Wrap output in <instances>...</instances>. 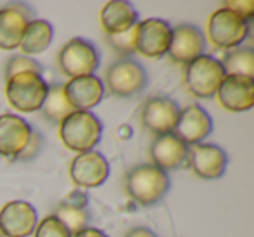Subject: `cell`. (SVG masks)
Masks as SVG:
<instances>
[{
    "label": "cell",
    "mask_w": 254,
    "mask_h": 237,
    "mask_svg": "<svg viewBox=\"0 0 254 237\" xmlns=\"http://www.w3.org/2000/svg\"><path fill=\"white\" fill-rule=\"evenodd\" d=\"M54 216L66 227L68 232H70L71 236L80 232V230L85 229V227H89V220H91V215H89L87 208L85 209L73 208V206L66 204V202H63V201L58 204Z\"/></svg>",
    "instance_id": "24"
},
{
    "label": "cell",
    "mask_w": 254,
    "mask_h": 237,
    "mask_svg": "<svg viewBox=\"0 0 254 237\" xmlns=\"http://www.w3.org/2000/svg\"><path fill=\"white\" fill-rule=\"evenodd\" d=\"M33 237H71L68 229L56 218L54 215L42 218L35 227V236Z\"/></svg>",
    "instance_id": "26"
},
{
    "label": "cell",
    "mask_w": 254,
    "mask_h": 237,
    "mask_svg": "<svg viewBox=\"0 0 254 237\" xmlns=\"http://www.w3.org/2000/svg\"><path fill=\"white\" fill-rule=\"evenodd\" d=\"M32 19H35L33 9L21 2L0 7V49L12 51L19 47L23 32Z\"/></svg>",
    "instance_id": "10"
},
{
    "label": "cell",
    "mask_w": 254,
    "mask_h": 237,
    "mask_svg": "<svg viewBox=\"0 0 254 237\" xmlns=\"http://www.w3.org/2000/svg\"><path fill=\"white\" fill-rule=\"evenodd\" d=\"M106 42L113 51L129 58L132 53H136V26L127 32L117 33V35H106Z\"/></svg>",
    "instance_id": "25"
},
{
    "label": "cell",
    "mask_w": 254,
    "mask_h": 237,
    "mask_svg": "<svg viewBox=\"0 0 254 237\" xmlns=\"http://www.w3.org/2000/svg\"><path fill=\"white\" fill-rule=\"evenodd\" d=\"M54 30L53 25L46 19H32L26 25L25 32H23L21 42H19V49L26 54V56H33V54H40L51 46L53 42Z\"/></svg>",
    "instance_id": "21"
},
{
    "label": "cell",
    "mask_w": 254,
    "mask_h": 237,
    "mask_svg": "<svg viewBox=\"0 0 254 237\" xmlns=\"http://www.w3.org/2000/svg\"><path fill=\"white\" fill-rule=\"evenodd\" d=\"M40 110H42V115L46 117L47 121L58 122V124H61L70 113L75 112L73 106L68 103L66 96H64V89L61 84L49 85L46 101H44Z\"/></svg>",
    "instance_id": "23"
},
{
    "label": "cell",
    "mask_w": 254,
    "mask_h": 237,
    "mask_svg": "<svg viewBox=\"0 0 254 237\" xmlns=\"http://www.w3.org/2000/svg\"><path fill=\"white\" fill-rule=\"evenodd\" d=\"M110 174L108 160L98 150L82 152L70 164V178L77 187L94 188L106 181Z\"/></svg>",
    "instance_id": "11"
},
{
    "label": "cell",
    "mask_w": 254,
    "mask_h": 237,
    "mask_svg": "<svg viewBox=\"0 0 254 237\" xmlns=\"http://www.w3.org/2000/svg\"><path fill=\"white\" fill-rule=\"evenodd\" d=\"M47 91L49 84L46 79L33 72L18 74L5 82V96L9 105L23 113H32L42 108Z\"/></svg>",
    "instance_id": "3"
},
{
    "label": "cell",
    "mask_w": 254,
    "mask_h": 237,
    "mask_svg": "<svg viewBox=\"0 0 254 237\" xmlns=\"http://www.w3.org/2000/svg\"><path fill=\"white\" fill-rule=\"evenodd\" d=\"M126 237H157L155 232H152L146 227H136V229H131L126 234Z\"/></svg>",
    "instance_id": "31"
},
{
    "label": "cell",
    "mask_w": 254,
    "mask_h": 237,
    "mask_svg": "<svg viewBox=\"0 0 254 237\" xmlns=\"http://www.w3.org/2000/svg\"><path fill=\"white\" fill-rule=\"evenodd\" d=\"M87 195L84 194L82 190H75L71 192L70 195H66V199H64L63 202H66V204L73 206V208H80V209H85L87 208Z\"/></svg>",
    "instance_id": "30"
},
{
    "label": "cell",
    "mask_w": 254,
    "mask_h": 237,
    "mask_svg": "<svg viewBox=\"0 0 254 237\" xmlns=\"http://www.w3.org/2000/svg\"><path fill=\"white\" fill-rule=\"evenodd\" d=\"M103 136V124L92 112L75 110L73 113L60 124V138L68 150L73 152H89Z\"/></svg>",
    "instance_id": "2"
},
{
    "label": "cell",
    "mask_w": 254,
    "mask_h": 237,
    "mask_svg": "<svg viewBox=\"0 0 254 237\" xmlns=\"http://www.w3.org/2000/svg\"><path fill=\"white\" fill-rule=\"evenodd\" d=\"M225 75H239V77H254V51L251 47H235L226 51L219 61Z\"/></svg>",
    "instance_id": "22"
},
{
    "label": "cell",
    "mask_w": 254,
    "mask_h": 237,
    "mask_svg": "<svg viewBox=\"0 0 254 237\" xmlns=\"http://www.w3.org/2000/svg\"><path fill=\"white\" fill-rule=\"evenodd\" d=\"M71 237H108L105 232H101V230L98 229H92V227H85V229H82L80 232L73 234Z\"/></svg>",
    "instance_id": "32"
},
{
    "label": "cell",
    "mask_w": 254,
    "mask_h": 237,
    "mask_svg": "<svg viewBox=\"0 0 254 237\" xmlns=\"http://www.w3.org/2000/svg\"><path fill=\"white\" fill-rule=\"evenodd\" d=\"M42 147H44L42 135L33 129V133H32V136H30L28 143H26L25 150H23V152L16 157V160H32V159H35V157L40 154V150H42Z\"/></svg>",
    "instance_id": "28"
},
{
    "label": "cell",
    "mask_w": 254,
    "mask_h": 237,
    "mask_svg": "<svg viewBox=\"0 0 254 237\" xmlns=\"http://www.w3.org/2000/svg\"><path fill=\"white\" fill-rule=\"evenodd\" d=\"M180 110V105L169 96H152L143 103L139 119L143 128L155 136L169 135L178 124Z\"/></svg>",
    "instance_id": "8"
},
{
    "label": "cell",
    "mask_w": 254,
    "mask_h": 237,
    "mask_svg": "<svg viewBox=\"0 0 254 237\" xmlns=\"http://www.w3.org/2000/svg\"><path fill=\"white\" fill-rule=\"evenodd\" d=\"M58 67L70 79L94 75L99 67V54L89 40L75 37L61 47L58 54Z\"/></svg>",
    "instance_id": "7"
},
{
    "label": "cell",
    "mask_w": 254,
    "mask_h": 237,
    "mask_svg": "<svg viewBox=\"0 0 254 237\" xmlns=\"http://www.w3.org/2000/svg\"><path fill=\"white\" fill-rule=\"evenodd\" d=\"M212 131V119L202 106L191 105L180 110L178 124L174 128V135L181 140L187 147L202 143V140L207 138Z\"/></svg>",
    "instance_id": "15"
},
{
    "label": "cell",
    "mask_w": 254,
    "mask_h": 237,
    "mask_svg": "<svg viewBox=\"0 0 254 237\" xmlns=\"http://www.w3.org/2000/svg\"><path fill=\"white\" fill-rule=\"evenodd\" d=\"M173 28L166 19L150 18L136 25V53L146 58H162L171 46Z\"/></svg>",
    "instance_id": "9"
},
{
    "label": "cell",
    "mask_w": 254,
    "mask_h": 237,
    "mask_svg": "<svg viewBox=\"0 0 254 237\" xmlns=\"http://www.w3.org/2000/svg\"><path fill=\"white\" fill-rule=\"evenodd\" d=\"M188 164L191 171L202 180L221 178L226 171L228 156L214 143H197L188 147Z\"/></svg>",
    "instance_id": "12"
},
{
    "label": "cell",
    "mask_w": 254,
    "mask_h": 237,
    "mask_svg": "<svg viewBox=\"0 0 254 237\" xmlns=\"http://www.w3.org/2000/svg\"><path fill=\"white\" fill-rule=\"evenodd\" d=\"M25 72H33V74L42 75V67L39 61L32 60L28 56H12L5 65V79H11L18 74H25Z\"/></svg>",
    "instance_id": "27"
},
{
    "label": "cell",
    "mask_w": 254,
    "mask_h": 237,
    "mask_svg": "<svg viewBox=\"0 0 254 237\" xmlns=\"http://www.w3.org/2000/svg\"><path fill=\"white\" fill-rule=\"evenodd\" d=\"M171 187L166 171L153 164H139L126 176V190L139 206H153L164 199Z\"/></svg>",
    "instance_id": "1"
},
{
    "label": "cell",
    "mask_w": 254,
    "mask_h": 237,
    "mask_svg": "<svg viewBox=\"0 0 254 237\" xmlns=\"http://www.w3.org/2000/svg\"><path fill=\"white\" fill-rule=\"evenodd\" d=\"M216 96L223 108L230 112H247L254 105V80L249 77L226 75Z\"/></svg>",
    "instance_id": "16"
},
{
    "label": "cell",
    "mask_w": 254,
    "mask_h": 237,
    "mask_svg": "<svg viewBox=\"0 0 254 237\" xmlns=\"http://www.w3.org/2000/svg\"><path fill=\"white\" fill-rule=\"evenodd\" d=\"M63 89L73 110H82V112H91V108L99 105L105 96V84L96 75L70 79L66 85H63Z\"/></svg>",
    "instance_id": "18"
},
{
    "label": "cell",
    "mask_w": 254,
    "mask_h": 237,
    "mask_svg": "<svg viewBox=\"0 0 254 237\" xmlns=\"http://www.w3.org/2000/svg\"><path fill=\"white\" fill-rule=\"evenodd\" d=\"M225 9H228V11L235 12V14H239L240 18L244 19V21L249 23L251 19H253L254 16V2H239V0H228V2H225V5H223Z\"/></svg>",
    "instance_id": "29"
},
{
    "label": "cell",
    "mask_w": 254,
    "mask_h": 237,
    "mask_svg": "<svg viewBox=\"0 0 254 237\" xmlns=\"http://www.w3.org/2000/svg\"><path fill=\"white\" fill-rule=\"evenodd\" d=\"M33 128L19 115L4 113L0 115V156L16 160L25 150Z\"/></svg>",
    "instance_id": "17"
},
{
    "label": "cell",
    "mask_w": 254,
    "mask_h": 237,
    "mask_svg": "<svg viewBox=\"0 0 254 237\" xmlns=\"http://www.w3.org/2000/svg\"><path fill=\"white\" fill-rule=\"evenodd\" d=\"M99 19L106 35H117L138 25V12L129 2L113 0L101 9Z\"/></svg>",
    "instance_id": "20"
},
{
    "label": "cell",
    "mask_w": 254,
    "mask_h": 237,
    "mask_svg": "<svg viewBox=\"0 0 254 237\" xmlns=\"http://www.w3.org/2000/svg\"><path fill=\"white\" fill-rule=\"evenodd\" d=\"M209 40L218 49L232 51L240 47V44L249 35V23L244 21L239 14L221 7L211 14L207 21Z\"/></svg>",
    "instance_id": "4"
},
{
    "label": "cell",
    "mask_w": 254,
    "mask_h": 237,
    "mask_svg": "<svg viewBox=\"0 0 254 237\" xmlns=\"http://www.w3.org/2000/svg\"><path fill=\"white\" fill-rule=\"evenodd\" d=\"M0 237H4V236H2V234H0Z\"/></svg>",
    "instance_id": "33"
},
{
    "label": "cell",
    "mask_w": 254,
    "mask_h": 237,
    "mask_svg": "<svg viewBox=\"0 0 254 237\" xmlns=\"http://www.w3.org/2000/svg\"><path fill=\"white\" fill-rule=\"evenodd\" d=\"M205 47V40L202 35L200 28L190 23H181L174 26L173 35H171V46H169V58L174 63L188 65L198 56H202Z\"/></svg>",
    "instance_id": "14"
},
{
    "label": "cell",
    "mask_w": 254,
    "mask_h": 237,
    "mask_svg": "<svg viewBox=\"0 0 254 237\" xmlns=\"http://www.w3.org/2000/svg\"><path fill=\"white\" fill-rule=\"evenodd\" d=\"M152 164L162 171H173L181 167L188 159V147L174 133L155 136L150 145Z\"/></svg>",
    "instance_id": "19"
},
{
    "label": "cell",
    "mask_w": 254,
    "mask_h": 237,
    "mask_svg": "<svg viewBox=\"0 0 254 237\" xmlns=\"http://www.w3.org/2000/svg\"><path fill=\"white\" fill-rule=\"evenodd\" d=\"M37 211L26 201H9L0 209V234L4 237H28L35 232Z\"/></svg>",
    "instance_id": "13"
},
{
    "label": "cell",
    "mask_w": 254,
    "mask_h": 237,
    "mask_svg": "<svg viewBox=\"0 0 254 237\" xmlns=\"http://www.w3.org/2000/svg\"><path fill=\"white\" fill-rule=\"evenodd\" d=\"M225 77V70L219 60L202 54L187 65L185 85L197 98H212Z\"/></svg>",
    "instance_id": "6"
},
{
    "label": "cell",
    "mask_w": 254,
    "mask_h": 237,
    "mask_svg": "<svg viewBox=\"0 0 254 237\" xmlns=\"http://www.w3.org/2000/svg\"><path fill=\"white\" fill-rule=\"evenodd\" d=\"M103 84H106V89L112 94L120 96V98H129L146 87L148 74L138 61L131 60V58H122L110 65Z\"/></svg>",
    "instance_id": "5"
}]
</instances>
